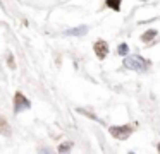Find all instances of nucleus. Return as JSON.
I'll use <instances>...</instances> for the list:
<instances>
[{
    "mask_svg": "<svg viewBox=\"0 0 160 154\" xmlns=\"http://www.w3.org/2000/svg\"><path fill=\"white\" fill-rule=\"evenodd\" d=\"M7 63H9V67H11V68H16V63H14V57H12L11 53L7 55Z\"/></svg>",
    "mask_w": 160,
    "mask_h": 154,
    "instance_id": "nucleus-11",
    "label": "nucleus"
},
{
    "mask_svg": "<svg viewBox=\"0 0 160 154\" xmlns=\"http://www.w3.org/2000/svg\"><path fill=\"white\" fill-rule=\"evenodd\" d=\"M157 149H158V152H160V144H158V146H157Z\"/></svg>",
    "mask_w": 160,
    "mask_h": 154,
    "instance_id": "nucleus-12",
    "label": "nucleus"
},
{
    "mask_svg": "<svg viewBox=\"0 0 160 154\" xmlns=\"http://www.w3.org/2000/svg\"><path fill=\"white\" fill-rule=\"evenodd\" d=\"M93 50H95V55H97L100 60H103V58H107V55H108V44L105 43L103 40H98L97 43L93 44Z\"/></svg>",
    "mask_w": 160,
    "mask_h": 154,
    "instance_id": "nucleus-4",
    "label": "nucleus"
},
{
    "mask_svg": "<svg viewBox=\"0 0 160 154\" xmlns=\"http://www.w3.org/2000/svg\"><path fill=\"white\" fill-rule=\"evenodd\" d=\"M124 67L131 68V70H136V72H146L150 68V60L139 57V55H129V57L126 55Z\"/></svg>",
    "mask_w": 160,
    "mask_h": 154,
    "instance_id": "nucleus-1",
    "label": "nucleus"
},
{
    "mask_svg": "<svg viewBox=\"0 0 160 154\" xmlns=\"http://www.w3.org/2000/svg\"><path fill=\"white\" fill-rule=\"evenodd\" d=\"M69 149H72V142H64L62 146H59V152H66Z\"/></svg>",
    "mask_w": 160,
    "mask_h": 154,
    "instance_id": "nucleus-10",
    "label": "nucleus"
},
{
    "mask_svg": "<svg viewBox=\"0 0 160 154\" xmlns=\"http://www.w3.org/2000/svg\"><path fill=\"white\" fill-rule=\"evenodd\" d=\"M29 108H31L29 99L26 98L22 92H16V94H14V113H21V111L29 110Z\"/></svg>",
    "mask_w": 160,
    "mask_h": 154,
    "instance_id": "nucleus-3",
    "label": "nucleus"
},
{
    "mask_svg": "<svg viewBox=\"0 0 160 154\" xmlns=\"http://www.w3.org/2000/svg\"><path fill=\"white\" fill-rule=\"evenodd\" d=\"M0 133H2V135H5V137L11 135V127H9L7 120H5L4 116H0Z\"/></svg>",
    "mask_w": 160,
    "mask_h": 154,
    "instance_id": "nucleus-7",
    "label": "nucleus"
},
{
    "mask_svg": "<svg viewBox=\"0 0 160 154\" xmlns=\"http://www.w3.org/2000/svg\"><path fill=\"white\" fill-rule=\"evenodd\" d=\"M108 132H110V135L115 137V139L126 140L132 133V127L131 125H112L110 128H108Z\"/></svg>",
    "mask_w": 160,
    "mask_h": 154,
    "instance_id": "nucleus-2",
    "label": "nucleus"
},
{
    "mask_svg": "<svg viewBox=\"0 0 160 154\" xmlns=\"http://www.w3.org/2000/svg\"><path fill=\"white\" fill-rule=\"evenodd\" d=\"M157 34H158V31H157V29H148L146 33L141 34V41H143V43H150V41H153L157 38Z\"/></svg>",
    "mask_w": 160,
    "mask_h": 154,
    "instance_id": "nucleus-6",
    "label": "nucleus"
},
{
    "mask_svg": "<svg viewBox=\"0 0 160 154\" xmlns=\"http://www.w3.org/2000/svg\"><path fill=\"white\" fill-rule=\"evenodd\" d=\"M128 51H129V46H128V43H121V44H119V48H117V53H119V55H122V57H126V55H128Z\"/></svg>",
    "mask_w": 160,
    "mask_h": 154,
    "instance_id": "nucleus-9",
    "label": "nucleus"
},
{
    "mask_svg": "<svg viewBox=\"0 0 160 154\" xmlns=\"http://www.w3.org/2000/svg\"><path fill=\"white\" fill-rule=\"evenodd\" d=\"M105 5L117 12V10H121V0H105Z\"/></svg>",
    "mask_w": 160,
    "mask_h": 154,
    "instance_id": "nucleus-8",
    "label": "nucleus"
},
{
    "mask_svg": "<svg viewBox=\"0 0 160 154\" xmlns=\"http://www.w3.org/2000/svg\"><path fill=\"white\" fill-rule=\"evenodd\" d=\"M86 33H88V26H78V27H72V29L66 31L67 36H83Z\"/></svg>",
    "mask_w": 160,
    "mask_h": 154,
    "instance_id": "nucleus-5",
    "label": "nucleus"
}]
</instances>
